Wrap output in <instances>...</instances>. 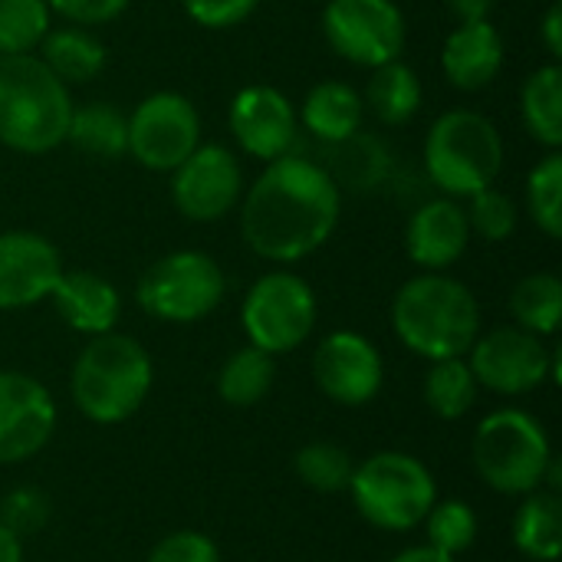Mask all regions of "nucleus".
<instances>
[{"instance_id": "72a5a7b5", "label": "nucleus", "mask_w": 562, "mask_h": 562, "mask_svg": "<svg viewBox=\"0 0 562 562\" xmlns=\"http://www.w3.org/2000/svg\"><path fill=\"white\" fill-rule=\"evenodd\" d=\"M425 533H428V547L448 553V557H461L474 547L477 540V514L471 504L464 501H441L428 510V517L422 520Z\"/></svg>"}, {"instance_id": "aec40b11", "label": "nucleus", "mask_w": 562, "mask_h": 562, "mask_svg": "<svg viewBox=\"0 0 562 562\" xmlns=\"http://www.w3.org/2000/svg\"><path fill=\"white\" fill-rule=\"evenodd\" d=\"M59 319L82 336H102L112 333L122 316V296L115 283H109L99 273L89 270H63L49 293Z\"/></svg>"}, {"instance_id": "f03ea898", "label": "nucleus", "mask_w": 562, "mask_h": 562, "mask_svg": "<svg viewBox=\"0 0 562 562\" xmlns=\"http://www.w3.org/2000/svg\"><path fill=\"white\" fill-rule=\"evenodd\" d=\"M392 329L408 352L428 362L458 359L481 336V306L468 283L448 273H418L392 300Z\"/></svg>"}, {"instance_id": "a19ab883", "label": "nucleus", "mask_w": 562, "mask_h": 562, "mask_svg": "<svg viewBox=\"0 0 562 562\" xmlns=\"http://www.w3.org/2000/svg\"><path fill=\"white\" fill-rule=\"evenodd\" d=\"M445 7L458 23H474V20H491L497 0H445Z\"/></svg>"}, {"instance_id": "5701e85b", "label": "nucleus", "mask_w": 562, "mask_h": 562, "mask_svg": "<svg viewBox=\"0 0 562 562\" xmlns=\"http://www.w3.org/2000/svg\"><path fill=\"white\" fill-rule=\"evenodd\" d=\"M326 148H329L333 161L323 165V168L333 175L339 191L352 188L359 194H369V191H379V188L389 184L395 161H392V148L382 138L359 128L356 135H349V138H342L336 145H326Z\"/></svg>"}, {"instance_id": "bb28decb", "label": "nucleus", "mask_w": 562, "mask_h": 562, "mask_svg": "<svg viewBox=\"0 0 562 562\" xmlns=\"http://www.w3.org/2000/svg\"><path fill=\"white\" fill-rule=\"evenodd\" d=\"M520 119L537 145L557 151L562 145V66H537L520 86Z\"/></svg>"}, {"instance_id": "412c9836", "label": "nucleus", "mask_w": 562, "mask_h": 562, "mask_svg": "<svg viewBox=\"0 0 562 562\" xmlns=\"http://www.w3.org/2000/svg\"><path fill=\"white\" fill-rule=\"evenodd\" d=\"M296 115H300V125L313 138H319L323 145H336L362 128L366 105H362V92L356 86H349L342 79H323L306 92Z\"/></svg>"}, {"instance_id": "4be33fe9", "label": "nucleus", "mask_w": 562, "mask_h": 562, "mask_svg": "<svg viewBox=\"0 0 562 562\" xmlns=\"http://www.w3.org/2000/svg\"><path fill=\"white\" fill-rule=\"evenodd\" d=\"M36 56L66 86H86V82H92L105 69V59H109L102 40L92 30L72 26V23L49 26L46 36L36 46Z\"/></svg>"}, {"instance_id": "2eb2a0df", "label": "nucleus", "mask_w": 562, "mask_h": 562, "mask_svg": "<svg viewBox=\"0 0 562 562\" xmlns=\"http://www.w3.org/2000/svg\"><path fill=\"white\" fill-rule=\"evenodd\" d=\"M313 379L329 402L359 408L379 395L385 382V362L369 336L352 329H336L316 346Z\"/></svg>"}, {"instance_id": "f704fd0d", "label": "nucleus", "mask_w": 562, "mask_h": 562, "mask_svg": "<svg viewBox=\"0 0 562 562\" xmlns=\"http://www.w3.org/2000/svg\"><path fill=\"white\" fill-rule=\"evenodd\" d=\"M468 211V224H471V237H481L487 244H504L514 237L517 224H520V207L510 194L497 191V188H484L477 194L468 198L464 204Z\"/></svg>"}, {"instance_id": "393cba45", "label": "nucleus", "mask_w": 562, "mask_h": 562, "mask_svg": "<svg viewBox=\"0 0 562 562\" xmlns=\"http://www.w3.org/2000/svg\"><path fill=\"white\" fill-rule=\"evenodd\" d=\"M514 547L533 562H557L562 553V501L553 491L524 494L510 524Z\"/></svg>"}, {"instance_id": "79ce46f5", "label": "nucleus", "mask_w": 562, "mask_h": 562, "mask_svg": "<svg viewBox=\"0 0 562 562\" xmlns=\"http://www.w3.org/2000/svg\"><path fill=\"white\" fill-rule=\"evenodd\" d=\"M389 562H458V560L425 543V547H408V550H402L398 557H392Z\"/></svg>"}, {"instance_id": "c85d7f7f", "label": "nucleus", "mask_w": 562, "mask_h": 562, "mask_svg": "<svg viewBox=\"0 0 562 562\" xmlns=\"http://www.w3.org/2000/svg\"><path fill=\"white\" fill-rule=\"evenodd\" d=\"M514 323L537 336H553L562 323V280L557 273H530L510 290Z\"/></svg>"}, {"instance_id": "4c0bfd02", "label": "nucleus", "mask_w": 562, "mask_h": 562, "mask_svg": "<svg viewBox=\"0 0 562 562\" xmlns=\"http://www.w3.org/2000/svg\"><path fill=\"white\" fill-rule=\"evenodd\" d=\"M181 7L204 30H234L260 7V0H181Z\"/></svg>"}, {"instance_id": "7ed1b4c3", "label": "nucleus", "mask_w": 562, "mask_h": 562, "mask_svg": "<svg viewBox=\"0 0 562 562\" xmlns=\"http://www.w3.org/2000/svg\"><path fill=\"white\" fill-rule=\"evenodd\" d=\"M155 366L148 349L125 333L89 336L72 362L69 392L82 418L95 425L128 422L148 398Z\"/></svg>"}, {"instance_id": "c9c22d12", "label": "nucleus", "mask_w": 562, "mask_h": 562, "mask_svg": "<svg viewBox=\"0 0 562 562\" xmlns=\"http://www.w3.org/2000/svg\"><path fill=\"white\" fill-rule=\"evenodd\" d=\"M0 524L23 537L40 533L49 524V497L40 487H16L0 501Z\"/></svg>"}, {"instance_id": "a211bd4d", "label": "nucleus", "mask_w": 562, "mask_h": 562, "mask_svg": "<svg viewBox=\"0 0 562 562\" xmlns=\"http://www.w3.org/2000/svg\"><path fill=\"white\" fill-rule=\"evenodd\" d=\"M471 244L468 211L454 198L422 201L405 224V254L422 273H448Z\"/></svg>"}, {"instance_id": "473e14b6", "label": "nucleus", "mask_w": 562, "mask_h": 562, "mask_svg": "<svg viewBox=\"0 0 562 562\" xmlns=\"http://www.w3.org/2000/svg\"><path fill=\"white\" fill-rule=\"evenodd\" d=\"M53 26L46 0H0V56L36 53Z\"/></svg>"}, {"instance_id": "6ab92c4d", "label": "nucleus", "mask_w": 562, "mask_h": 562, "mask_svg": "<svg viewBox=\"0 0 562 562\" xmlns=\"http://www.w3.org/2000/svg\"><path fill=\"white\" fill-rule=\"evenodd\" d=\"M504 69V36L491 20L458 23L441 46V72L461 92L487 89Z\"/></svg>"}, {"instance_id": "7c9ffc66", "label": "nucleus", "mask_w": 562, "mask_h": 562, "mask_svg": "<svg viewBox=\"0 0 562 562\" xmlns=\"http://www.w3.org/2000/svg\"><path fill=\"white\" fill-rule=\"evenodd\" d=\"M293 471L316 494H342V491H349L356 464H352V454L342 445L310 441V445H303L296 451Z\"/></svg>"}, {"instance_id": "b1692460", "label": "nucleus", "mask_w": 562, "mask_h": 562, "mask_svg": "<svg viewBox=\"0 0 562 562\" xmlns=\"http://www.w3.org/2000/svg\"><path fill=\"white\" fill-rule=\"evenodd\" d=\"M66 142L95 161H115L128 155V115L105 99L72 105Z\"/></svg>"}, {"instance_id": "a878e982", "label": "nucleus", "mask_w": 562, "mask_h": 562, "mask_svg": "<svg viewBox=\"0 0 562 562\" xmlns=\"http://www.w3.org/2000/svg\"><path fill=\"white\" fill-rule=\"evenodd\" d=\"M422 102H425L422 79L402 59H392L385 66H375L372 76H369V86L362 92V105L382 125H408L418 115Z\"/></svg>"}, {"instance_id": "58836bf2", "label": "nucleus", "mask_w": 562, "mask_h": 562, "mask_svg": "<svg viewBox=\"0 0 562 562\" xmlns=\"http://www.w3.org/2000/svg\"><path fill=\"white\" fill-rule=\"evenodd\" d=\"M132 0H46L49 13L72 26H102L119 20Z\"/></svg>"}, {"instance_id": "4468645a", "label": "nucleus", "mask_w": 562, "mask_h": 562, "mask_svg": "<svg viewBox=\"0 0 562 562\" xmlns=\"http://www.w3.org/2000/svg\"><path fill=\"white\" fill-rule=\"evenodd\" d=\"M231 135L237 148L254 161H277L296 151L300 142V115L286 92L267 82L244 86L227 112Z\"/></svg>"}, {"instance_id": "20e7f679", "label": "nucleus", "mask_w": 562, "mask_h": 562, "mask_svg": "<svg viewBox=\"0 0 562 562\" xmlns=\"http://www.w3.org/2000/svg\"><path fill=\"white\" fill-rule=\"evenodd\" d=\"M72 112L69 86L36 53L0 56V145L20 155H46L66 142Z\"/></svg>"}, {"instance_id": "1a4fd4ad", "label": "nucleus", "mask_w": 562, "mask_h": 562, "mask_svg": "<svg viewBox=\"0 0 562 562\" xmlns=\"http://www.w3.org/2000/svg\"><path fill=\"white\" fill-rule=\"evenodd\" d=\"M316 293L293 270H270L244 296L240 326L247 342L277 356L300 349L316 329Z\"/></svg>"}, {"instance_id": "f8f14e48", "label": "nucleus", "mask_w": 562, "mask_h": 562, "mask_svg": "<svg viewBox=\"0 0 562 562\" xmlns=\"http://www.w3.org/2000/svg\"><path fill=\"white\" fill-rule=\"evenodd\" d=\"M198 145L201 112L181 92H151L128 112V155L148 171L171 175Z\"/></svg>"}, {"instance_id": "e433bc0d", "label": "nucleus", "mask_w": 562, "mask_h": 562, "mask_svg": "<svg viewBox=\"0 0 562 562\" xmlns=\"http://www.w3.org/2000/svg\"><path fill=\"white\" fill-rule=\"evenodd\" d=\"M148 562H221V550L201 530H175L151 547Z\"/></svg>"}, {"instance_id": "423d86ee", "label": "nucleus", "mask_w": 562, "mask_h": 562, "mask_svg": "<svg viewBox=\"0 0 562 562\" xmlns=\"http://www.w3.org/2000/svg\"><path fill=\"white\" fill-rule=\"evenodd\" d=\"M349 494L362 520L389 533L415 530L438 504L435 474L405 451H379L356 464Z\"/></svg>"}, {"instance_id": "ddd939ff", "label": "nucleus", "mask_w": 562, "mask_h": 562, "mask_svg": "<svg viewBox=\"0 0 562 562\" xmlns=\"http://www.w3.org/2000/svg\"><path fill=\"white\" fill-rule=\"evenodd\" d=\"M244 165L224 145H198L171 171V201L191 224H214L244 198Z\"/></svg>"}, {"instance_id": "c756f323", "label": "nucleus", "mask_w": 562, "mask_h": 562, "mask_svg": "<svg viewBox=\"0 0 562 562\" xmlns=\"http://www.w3.org/2000/svg\"><path fill=\"white\" fill-rule=\"evenodd\" d=\"M477 392H481V385L464 356L438 359V362H431V369L425 375V405L445 422L464 418L474 408Z\"/></svg>"}, {"instance_id": "37998d69", "label": "nucleus", "mask_w": 562, "mask_h": 562, "mask_svg": "<svg viewBox=\"0 0 562 562\" xmlns=\"http://www.w3.org/2000/svg\"><path fill=\"white\" fill-rule=\"evenodd\" d=\"M0 562H23V543L0 524Z\"/></svg>"}, {"instance_id": "dca6fc26", "label": "nucleus", "mask_w": 562, "mask_h": 562, "mask_svg": "<svg viewBox=\"0 0 562 562\" xmlns=\"http://www.w3.org/2000/svg\"><path fill=\"white\" fill-rule=\"evenodd\" d=\"M56 431L49 389L16 369H0V464L30 461Z\"/></svg>"}, {"instance_id": "cd10ccee", "label": "nucleus", "mask_w": 562, "mask_h": 562, "mask_svg": "<svg viewBox=\"0 0 562 562\" xmlns=\"http://www.w3.org/2000/svg\"><path fill=\"white\" fill-rule=\"evenodd\" d=\"M277 379V362L270 352L257 349V346H244L237 352L227 356V362L217 372V395L231 405V408H250L257 402H263L273 389Z\"/></svg>"}, {"instance_id": "9b49d317", "label": "nucleus", "mask_w": 562, "mask_h": 562, "mask_svg": "<svg viewBox=\"0 0 562 562\" xmlns=\"http://www.w3.org/2000/svg\"><path fill=\"white\" fill-rule=\"evenodd\" d=\"M329 49L362 69L402 59L408 23L395 0H329L323 10Z\"/></svg>"}, {"instance_id": "6e6552de", "label": "nucleus", "mask_w": 562, "mask_h": 562, "mask_svg": "<svg viewBox=\"0 0 562 562\" xmlns=\"http://www.w3.org/2000/svg\"><path fill=\"white\" fill-rule=\"evenodd\" d=\"M227 293L221 263L204 250H171L158 257L135 286L138 306L158 323H201Z\"/></svg>"}, {"instance_id": "39448f33", "label": "nucleus", "mask_w": 562, "mask_h": 562, "mask_svg": "<svg viewBox=\"0 0 562 562\" xmlns=\"http://www.w3.org/2000/svg\"><path fill=\"white\" fill-rule=\"evenodd\" d=\"M504 171V138L494 119L474 109H448L425 138V175L454 201L494 188Z\"/></svg>"}, {"instance_id": "0eeeda50", "label": "nucleus", "mask_w": 562, "mask_h": 562, "mask_svg": "<svg viewBox=\"0 0 562 562\" xmlns=\"http://www.w3.org/2000/svg\"><path fill=\"white\" fill-rule=\"evenodd\" d=\"M471 454L481 481L507 497L540 491L547 464L553 461L547 428L520 408L491 412L477 425Z\"/></svg>"}, {"instance_id": "9d476101", "label": "nucleus", "mask_w": 562, "mask_h": 562, "mask_svg": "<svg viewBox=\"0 0 562 562\" xmlns=\"http://www.w3.org/2000/svg\"><path fill=\"white\" fill-rule=\"evenodd\" d=\"M468 366L481 389L497 395H530L550 379L560 382V349L520 326H497L481 333L468 349Z\"/></svg>"}, {"instance_id": "2f4dec72", "label": "nucleus", "mask_w": 562, "mask_h": 562, "mask_svg": "<svg viewBox=\"0 0 562 562\" xmlns=\"http://www.w3.org/2000/svg\"><path fill=\"white\" fill-rule=\"evenodd\" d=\"M527 211L530 221L550 237H562V155L547 151L527 175Z\"/></svg>"}, {"instance_id": "ea45409f", "label": "nucleus", "mask_w": 562, "mask_h": 562, "mask_svg": "<svg viewBox=\"0 0 562 562\" xmlns=\"http://www.w3.org/2000/svg\"><path fill=\"white\" fill-rule=\"evenodd\" d=\"M540 36H543V46H547V53H550V59L553 63H560L562 59V3H550V10L543 13V20H540Z\"/></svg>"}, {"instance_id": "f257e3e1", "label": "nucleus", "mask_w": 562, "mask_h": 562, "mask_svg": "<svg viewBox=\"0 0 562 562\" xmlns=\"http://www.w3.org/2000/svg\"><path fill=\"white\" fill-rule=\"evenodd\" d=\"M244 244L270 263L313 257L339 227L342 191L323 161L290 151L267 161L237 204Z\"/></svg>"}, {"instance_id": "f3484780", "label": "nucleus", "mask_w": 562, "mask_h": 562, "mask_svg": "<svg viewBox=\"0 0 562 562\" xmlns=\"http://www.w3.org/2000/svg\"><path fill=\"white\" fill-rule=\"evenodd\" d=\"M63 277V254L36 231L0 234V310H26L49 300Z\"/></svg>"}]
</instances>
